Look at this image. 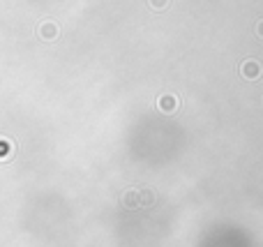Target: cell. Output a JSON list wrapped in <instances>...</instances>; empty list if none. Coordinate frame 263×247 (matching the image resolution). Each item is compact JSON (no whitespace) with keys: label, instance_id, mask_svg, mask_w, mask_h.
I'll return each instance as SVG.
<instances>
[{"label":"cell","instance_id":"6da1fadb","mask_svg":"<svg viewBox=\"0 0 263 247\" xmlns=\"http://www.w3.org/2000/svg\"><path fill=\"white\" fill-rule=\"evenodd\" d=\"M240 72H242V77H245V79H249V81H256V79L261 77L263 67H261V63H258V60L249 58V60H245V63H242Z\"/></svg>","mask_w":263,"mask_h":247},{"label":"cell","instance_id":"7a4b0ae2","mask_svg":"<svg viewBox=\"0 0 263 247\" xmlns=\"http://www.w3.org/2000/svg\"><path fill=\"white\" fill-rule=\"evenodd\" d=\"M157 106L162 113H173V111L180 106V99L175 97V95H162V97L157 99Z\"/></svg>","mask_w":263,"mask_h":247},{"label":"cell","instance_id":"3957f363","mask_svg":"<svg viewBox=\"0 0 263 247\" xmlns=\"http://www.w3.org/2000/svg\"><path fill=\"white\" fill-rule=\"evenodd\" d=\"M122 206H125V208H137L139 206V192L137 190H127L125 197H122Z\"/></svg>","mask_w":263,"mask_h":247},{"label":"cell","instance_id":"277c9868","mask_svg":"<svg viewBox=\"0 0 263 247\" xmlns=\"http://www.w3.org/2000/svg\"><path fill=\"white\" fill-rule=\"evenodd\" d=\"M55 35H58V28H55L53 23H44V26H42V37L53 39Z\"/></svg>","mask_w":263,"mask_h":247},{"label":"cell","instance_id":"5b68a950","mask_svg":"<svg viewBox=\"0 0 263 247\" xmlns=\"http://www.w3.org/2000/svg\"><path fill=\"white\" fill-rule=\"evenodd\" d=\"M139 203H143V206H150V203H153V194H150L148 190L139 192Z\"/></svg>","mask_w":263,"mask_h":247},{"label":"cell","instance_id":"8992f818","mask_svg":"<svg viewBox=\"0 0 263 247\" xmlns=\"http://www.w3.org/2000/svg\"><path fill=\"white\" fill-rule=\"evenodd\" d=\"M166 5H169V0H150V7H153V10H164Z\"/></svg>","mask_w":263,"mask_h":247},{"label":"cell","instance_id":"52a82bcc","mask_svg":"<svg viewBox=\"0 0 263 247\" xmlns=\"http://www.w3.org/2000/svg\"><path fill=\"white\" fill-rule=\"evenodd\" d=\"M256 33H258V37H263V21H258V26H256Z\"/></svg>","mask_w":263,"mask_h":247}]
</instances>
